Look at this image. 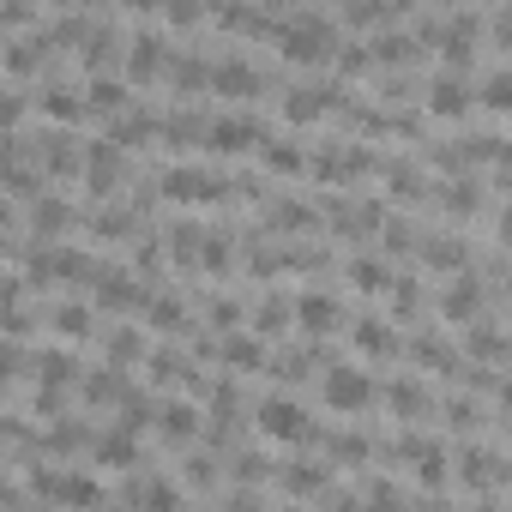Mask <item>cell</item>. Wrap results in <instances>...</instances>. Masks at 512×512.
Returning <instances> with one entry per match:
<instances>
[{
  "label": "cell",
  "instance_id": "cell-3",
  "mask_svg": "<svg viewBox=\"0 0 512 512\" xmlns=\"http://www.w3.org/2000/svg\"><path fill=\"white\" fill-rule=\"evenodd\" d=\"M260 434H266V440L296 446V440H308V434H314V422H308V410H302L296 398H266V404H260Z\"/></svg>",
  "mask_w": 512,
  "mask_h": 512
},
{
  "label": "cell",
  "instance_id": "cell-19",
  "mask_svg": "<svg viewBox=\"0 0 512 512\" xmlns=\"http://www.w3.org/2000/svg\"><path fill=\"white\" fill-rule=\"evenodd\" d=\"M392 404H398V410L410 416V410H422V392H410V386H398V392H392Z\"/></svg>",
  "mask_w": 512,
  "mask_h": 512
},
{
  "label": "cell",
  "instance_id": "cell-15",
  "mask_svg": "<svg viewBox=\"0 0 512 512\" xmlns=\"http://www.w3.org/2000/svg\"><path fill=\"white\" fill-rule=\"evenodd\" d=\"M163 434H193V410L187 404H169L163 410Z\"/></svg>",
  "mask_w": 512,
  "mask_h": 512
},
{
  "label": "cell",
  "instance_id": "cell-18",
  "mask_svg": "<svg viewBox=\"0 0 512 512\" xmlns=\"http://www.w3.org/2000/svg\"><path fill=\"white\" fill-rule=\"evenodd\" d=\"M278 326H284V302H266L260 308V332H278Z\"/></svg>",
  "mask_w": 512,
  "mask_h": 512
},
{
  "label": "cell",
  "instance_id": "cell-8",
  "mask_svg": "<svg viewBox=\"0 0 512 512\" xmlns=\"http://www.w3.org/2000/svg\"><path fill=\"white\" fill-rule=\"evenodd\" d=\"M464 103H470V91H464L458 79H440V85H434V115H458Z\"/></svg>",
  "mask_w": 512,
  "mask_h": 512
},
{
  "label": "cell",
  "instance_id": "cell-12",
  "mask_svg": "<svg viewBox=\"0 0 512 512\" xmlns=\"http://www.w3.org/2000/svg\"><path fill=\"white\" fill-rule=\"evenodd\" d=\"M127 500H145V506H175V500H181V494H175V488H169V482H145V488H133V494H127Z\"/></svg>",
  "mask_w": 512,
  "mask_h": 512
},
{
  "label": "cell",
  "instance_id": "cell-16",
  "mask_svg": "<svg viewBox=\"0 0 512 512\" xmlns=\"http://www.w3.org/2000/svg\"><path fill=\"white\" fill-rule=\"evenodd\" d=\"M482 97H488V109H506V73H488V91Z\"/></svg>",
  "mask_w": 512,
  "mask_h": 512
},
{
  "label": "cell",
  "instance_id": "cell-7",
  "mask_svg": "<svg viewBox=\"0 0 512 512\" xmlns=\"http://www.w3.org/2000/svg\"><path fill=\"white\" fill-rule=\"evenodd\" d=\"M211 145H229V151H241V145H253V121H247V115H235V121H217V133H211Z\"/></svg>",
  "mask_w": 512,
  "mask_h": 512
},
{
  "label": "cell",
  "instance_id": "cell-14",
  "mask_svg": "<svg viewBox=\"0 0 512 512\" xmlns=\"http://www.w3.org/2000/svg\"><path fill=\"white\" fill-rule=\"evenodd\" d=\"M356 284L362 290H386V266L380 260H356Z\"/></svg>",
  "mask_w": 512,
  "mask_h": 512
},
{
  "label": "cell",
  "instance_id": "cell-4",
  "mask_svg": "<svg viewBox=\"0 0 512 512\" xmlns=\"http://www.w3.org/2000/svg\"><path fill=\"white\" fill-rule=\"evenodd\" d=\"M37 488H43L49 500H73V506H79V500H103V488H97L91 476H73V470H49Z\"/></svg>",
  "mask_w": 512,
  "mask_h": 512
},
{
  "label": "cell",
  "instance_id": "cell-1",
  "mask_svg": "<svg viewBox=\"0 0 512 512\" xmlns=\"http://www.w3.org/2000/svg\"><path fill=\"white\" fill-rule=\"evenodd\" d=\"M278 49H284V61H296V67H320V61L338 49V31H332L320 13H308V19H290V25L278 31Z\"/></svg>",
  "mask_w": 512,
  "mask_h": 512
},
{
  "label": "cell",
  "instance_id": "cell-5",
  "mask_svg": "<svg viewBox=\"0 0 512 512\" xmlns=\"http://www.w3.org/2000/svg\"><path fill=\"white\" fill-rule=\"evenodd\" d=\"M115 187H121V151L97 145L91 151V193H115Z\"/></svg>",
  "mask_w": 512,
  "mask_h": 512
},
{
  "label": "cell",
  "instance_id": "cell-20",
  "mask_svg": "<svg viewBox=\"0 0 512 512\" xmlns=\"http://www.w3.org/2000/svg\"><path fill=\"white\" fill-rule=\"evenodd\" d=\"M133 7H157V0H133Z\"/></svg>",
  "mask_w": 512,
  "mask_h": 512
},
{
  "label": "cell",
  "instance_id": "cell-10",
  "mask_svg": "<svg viewBox=\"0 0 512 512\" xmlns=\"http://www.w3.org/2000/svg\"><path fill=\"white\" fill-rule=\"evenodd\" d=\"M217 91H229V97H253V73H247V67H217Z\"/></svg>",
  "mask_w": 512,
  "mask_h": 512
},
{
  "label": "cell",
  "instance_id": "cell-11",
  "mask_svg": "<svg viewBox=\"0 0 512 512\" xmlns=\"http://www.w3.org/2000/svg\"><path fill=\"white\" fill-rule=\"evenodd\" d=\"M356 344H362L368 356H392V332H386V326H362V332H356Z\"/></svg>",
  "mask_w": 512,
  "mask_h": 512
},
{
  "label": "cell",
  "instance_id": "cell-6",
  "mask_svg": "<svg viewBox=\"0 0 512 512\" xmlns=\"http://www.w3.org/2000/svg\"><path fill=\"white\" fill-rule=\"evenodd\" d=\"M326 103H332L326 91H296V97L284 103V115H290V121H320V115H326Z\"/></svg>",
  "mask_w": 512,
  "mask_h": 512
},
{
  "label": "cell",
  "instance_id": "cell-2",
  "mask_svg": "<svg viewBox=\"0 0 512 512\" xmlns=\"http://www.w3.org/2000/svg\"><path fill=\"white\" fill-rule=\"evenodd\" d=\"M320 398H326L338 416H356V410L374 404V380H368V368H326Z\"/></svg>",
  "mask_w": 512,
  "mask_h": 512
},
{
  "label": "cell",
  "instance_id": "cell-9",
  "mask_svg": "<svg viewBox=\"0 0 512 512\" xmlns=\"http://www.w3.org/2000/svg\"><path fill=\"white\" fill-rule=\"evenodd\" d=\"M332 320H338V302H326V296L320 302H302V326L308 332H332Z\"/></svg>",
  "mask_w": 512,
  "mask_h": 512
},
{
  "label": "cell",
  "instance_id": "cell-17",
  "mask_svg": "<svg viewBox=\"0 0 512 512\" xmlns=\"http://www.w3.org/2000/svg\"><path fill=\"white\" fill-rule=\"evenodd\" d=\"M109 350H115V362H133V356H139V350H145V344H139V338H133V332H121V338H115V344H109Z\"/></svg>",
  "mask_w": 512,
  "mask_h": 512
},
{
  "label": "cell",
  "instance_id": "cell-13",
  "mask_svg": "<svg viewBox=\"0 0 512 512\" xmlns=\"http://www.w3.org/2000/svg\"><path fill=\"white\" fill-rule=\"evenodd\" d=\"M446 314H452V320H470V314H476V284L452 290V296H446Z\"/></svg>",
  "mask_w": 512,
  "mask_h": 512
}]
</instances>
